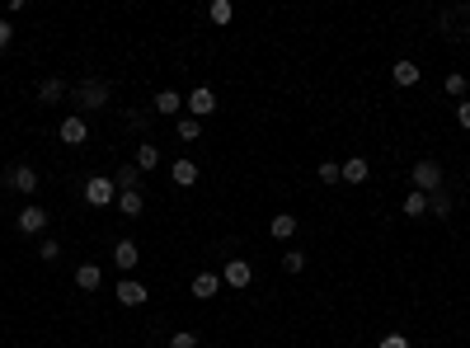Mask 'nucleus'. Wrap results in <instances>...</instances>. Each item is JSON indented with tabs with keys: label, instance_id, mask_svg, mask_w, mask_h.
Here are the masks:
<instances>
[{
	"label": "nucleus",
	"instance_id": "3",
	"mask_svg": "<svg viewBox=\"0 0 470 348\" xmlns=\"http://www.w3.org/2000/svg\"><path fill=\"white\" fill-rule=\"evenodd\" d=\"M414 189L419 193H437V189H442V165H437V160H419V165H414Z\"/></svg>",
	"mask_w": 470,
	"mask_h": 348
},
{
	"label": "nucleus",
	"instance_id": "19",
	"mask_svg": "<svg viewBox=\"0 0 470 348\" xmlns=\"http://www.w3.org/2000/svg\"><path fill=\"white\" fill-rule=\"evenodd\" d=\"M160 165V146H151V141H141V146H136V169H156Z\"/></svg>",
	"mask_w": 470,
	"mask_h": 348
},
{
	"label": "nucleus",
	"instance_id": "8",
	"mask_svg": "<svg viewBox=\"0 0 470 348\" xmlns=\"http://www.w3.org/2000/svg\"><path fill=\"white\" fill-rule=\"evenodd\" d=\"M19 231H24V236L47 231V212H43V207H24V212H19Z\"/></svg>",
	"mask_w": 470,
	"mask_h": 348
},
{
	"label": "nucleus",
	"instance_id": "15",
	"mask_svg": "<svg viewBox=\"0 0 470 348\" xmlns=\"http://www.w3.org/2000/svg\"><path fill=\"white\" fill-rule=\"evenodd\" d=\"M169 174H174V184H179V189L198 184V165H193V160H174V165H169Z\"/></svg>",
	"mask_w": 470,
	"mask_h": 348
},
{
	"label": "nucleus",
	"instance_id": "31",
	"mask_svg": "<svg viewBox=\"0 0 470 348\" xmlns=\"http://www.w3.org/2000/svg\"><path fill=\"white\" fill-rule=\"evenodd\" d=\"M10 38H14V34H10V19H0V52L10 47Z\"/></svg>",
	"mask_w": 470,
	"mask_h": 348
},
{
	"label": "nucleus",
	"instance_id": "20",
	"mask_svg": "<svg viewBox=\"0 0 470 348\" xmlns=\"http://www.w3.org/2000/svg\"><path fill=\"white\" fill-rule=\"evenodd\" d=\"M61 94H66V85H61V80H43V85H38V99H43V104H56Z\"/></svg>",
	"mask_w": 470,
	"mask_h": 348
},
{
	"label": "nucleus",
	"instance_id": "24",
	"mask_svg": "<svg viewBox=\"0 0 470 348\" xmlns=\"http://www.w3.org/2000/svg\"><path fill=\"white\" fill-rule=\"evenodd\" d=\"M207 14H212V24H231V0H212V10H207Z\"/></svg>",
	"mask_w": 470,
	"mask_h": 348
},
{
	"label": "nucleus",
	"instance_id": "14",
	"mask_svg": "<svg viewBox=\"0 0 470 348\" xmlns=\"http://www.w3.org/2000/svg\"><path fill=\"white\" fill-rule=\"evenodd\" d=\"M136 184H141V169H136V160H132V165H118V174H113V189L127 193V189H136Z\"/></svg>",
	"mask_w": 470,
	"mask_h": 348
},
{
	"label": "nucleus",
	"instance_id": "4",
	"mask_svg": "<svg viewBox=\"0 0 470 348\" xmlns=\"http://www.w3.org/2000/svg\"><path fill=\"white\" fill-rule=\"evenodd\" d=\"M56 136H61L66 146H85V136H90V123H85L80 113H71V118H61V127H56Z\"/></svg>",
	"mask_w": 470,
	"mask_h": 348
},
{
	"label": "nucleus",
	"instance_id": "28",
	"mask_svg": "<svg viewBox=\"0 0 470 348\" xmlns=\"http://www.w3.org/2000/svg\"><path fill=\"white\" fill-rule=\"evenodd\" d=\"M339 179H344L339 165H334V160H325V165H320V184H339Z\"/></svg>",
	"mask_w": 470,
	"mask_h": 348
},
{
	"label": "nucleus",
	"instance_id": "17",
	"mask_svg": "<svg viewBox=\"0 0 470 348\" xmlns=\"http://www.w3.org/2000/svg\"><path fill=\"white\" fill-rule=\"evenodd\" d=\"M216 287H221V278H216V273H198V278H193V297H202V302H207V297H216Z\"/></svg>",
	"mask_w": 470,
	"mask_h": 348
},
{
	"label": "nucleus",
	"instance_id": "1",
	"mask_svg": "<svg viewBox=\"0 0 470 348\" xmlns=\"http://www.w3.org/2000/svg\"><path fill=\"white\" fill-rule=\"evenodd\" d=\"M76 104L80 109H104V104H109V85H104V80H80L76 85Z\"/></svg>",
	"mask_w": 470,
	"mask_h": 348
},
{
	"label": "nucleus",
	"instance_id": "5",
	"mask_svg": "<svg viewBox=\"0 0 470 348\" xmlns=\"http://www.w3.org/2000/svg\"><path fill=\"white\" fill-rule=\"evenodd\" d=\"M221 282H226V287H235V292H240V287H249V282H254V269H249L245 259H231V264H226V269H221Z\"/></svg>",
	"mask_w": 470,
	"mask_h": 348
},
{
	"label": "nucleus",
	"instance_id": "32",
	"mask_svg": "<svg viewBox=\"0 0 470 348\" xmlns=\"http://www.w3.org/2000/svg\"><path fill=\"white\" fill-rule=\"evenodd\" d=\"M456 118H461V127H470V104H461V109H456Z\"/></svg>",
	"mask_w": 470,
	"mask_h": 348
},
{
	"label": "nucleus",
	"instance_id": "26",
	"mask_svg": "<svg viewBox=\"0 0 470 348\" xmlns=\"http://www.w3.org/2000/svg\"><path fill=\"white\" fill-rule=\"evenodd\" d=\"M282 269H287V273H301L306 269V254H301V249H287V254H282Z\"/></svg>",
	"mask_w": 470,
	"mask_h": 348
},
{
	"label": "nucleus",
	"instance_id": "25",
	"mask_svg": "<svg viewBox=\"0 0 470 348\" xmlns=\"http://www.w3.org/2000/svg\"><path fill=\"white\" fill-rule=\"evenodd\" d=\"M198 132H202L198 118H179V141H198Z\"/></svg>",
	"mask_w": 470,
	"mask_h": 348
},
{
	"label": "nucleus",
	"instance_id": "16",
	"mask_svg": "<svg viewBox=\"0 0 470 348\" xmlns=\"http://www.w3.org/2000/svg\"><path fill=\"white\" fill-rule=\"evenodd\" d=\"M391 80L400 85V90H409V85H419V66H414V61H395Z\"/></svg>",
	"mask_w": 470,
	"mask_h": 348
},
{
	"label": "nucleus",
	"instance_id": "22",
	"mask_svg": "<svg viewBox=\"0 0 470 348\" xmlns=\"http://www.w3.org/2000/svg\"><path fill=\"white\" fill-rule=\"evenodd\" d=\"M179 104H184V99H179L174 90H160V94H156V109H160V113H179Z\"/></svg>",
	"mask_w": 470,
	"mask_h": 348
},
{
	"label": "nucleus",
	"instance_id": "21",
	"mask_svg": "<svg viewBox=\"0 0 470 348\" xmlns=\"http://www.w3.org/2000/svg\"><path fill=\"white\" fill-rule=\"evenodd\" d=\"M428 207H433V217H451V193H428Z\"/></svg>",
	"mask_w": 470,
	"mask_h": 348
},
{
	"label": "nucleus",
	"instance_id": "13",
	"mask_svg": "<svg viewBox=\"0 0 470 348\" xmlns=\"http://www.w3.org/2000/svg\"><path fill=\"white\" fill-rule=\"evenodd\" d=\"M99 282H104L99 264H80V269H76V287H80V292H94Z\"/></svg>",
	"mask_w": 470,
	"mask_h": 348
},
{
	"label": "nucleus",
	"instance_id": "30",
	"mask_svg": "<svg viewBox=\"0 0 470 348\" xmlns=\"http://www.w3.org/2000/svg\"><path fill=\"white\" fill-rule=\"evenodd\" d=\"M381 348H409V339H404V334H386V339H381Z\"/></svg>",
	"mask_w": 470,
	"mask_h": 348
},
{
	"label": "nucleus",
	"instance_id": "18",
	"mask_svg": "<svg viewBox=\"0 0 470 348\" xmlns=\"http://www.w3.org/2000/svg\"><path fill=\"white\" fill-rule=\"evenodd\" d=\"M291 236H296V217L278 212V217H273V240H291Z\"/></svg>",
	"mask_w": 470,
	"mask_h": 348
},
{
	"label": "nucleus",
	"instance_id": "33",
	"mask_svg": "<svg viewBox=\"0 0 470 348\" xmlns=\"http://www.w3.org/2000/svg\"><path fill=\"white\" fill-rule=\"evenodd\" d=\"M466 29H470V19H466Z\"/></svg>",
	"mask_w": 470,
	"mask_h": 348
},
{
	"label": "nucleus",
	"instance_id": "10",
	"mask_svg": "<svg viewBox=\"0 0 470 348\" xmlns=\"http://www.w3.org/2000/svg\"><path fill=\"white\" fill-rule=\"evenodd\" d=\"M113 202H118V212H123V217H141V212H146V198H141V189H127V193H118Z\"/></svg>",
	"mask_w": 470,
	"mask_h": 348
},
{
	"label": "nucleus",
	"instance_id": "9",
	"mask_svg": "<svg viewBox=\"0 0 470 348\" xmlns=\"http://www.w3.org/2000/svg\"><path fill=\"white\" fill-rule=\"evenodd\" d=\"M339 174H344V184H362V179L371 174V165H367L362 156H348L344 165H339Z\"/></svg>",
	"mask_w": 470,
	"mask_h": 348
},
{
	"label": "nucleus",
	"instance_id": "27",
	"mask_svg": "<svg viewBox=\"0 0 470 348\" xmlns=\"http://www.w3.org/2000/svg\"><path fill=\"white\" fill-rule=\"evenodd\" d=\"M169 348H198V334H189V329H179V334H169Z\"/></svg>",
	"mask_w": 470,
	"mask_h": 348
},
{
	"label": "nucleus",
	"instance_id": "23",
	"mask_svg": "<svg viewBox=\"0 0 470 348\" xmlns=\"http://www.w3.org/2000/svg\"><path fill=\"white\" fill-rule=\"evenodd\" d=\"M424 207H428V193H409V198H404V212H409V217H424Z\"/></svg>",
	"mask_w": 470,
	"mask_h": 348
},
{
	"label": "nucleus",
	"instance_id": "6",
	"mask_svg": "<svg viewBox=\"0 0 470 348\" xmlns=\"http://www.w3.org/2000/svg\"><path fill=\"white\" fill-rule=\"evenodd\" d=\"M10 184H14V193H38V169L34 165H14Z\"/></svg>",
	"mask_w": 470,
	"mask_h": 348
},
{
	"label": "nucleus",
	"instance_id": "7",
	"mask_svg": "<svg viewBox=\"0 0 470 348\" xmlns=\"http://www.w3.org/2000/svg\"><path fill=\"white\" fill-rule=\"evenodd\" d=\"M189 109L198 113V123H202V118H207V113H216V94L207 90V85H198V90L189 94Z\"/></svg>",
	"mask_w": 470,
	"mask_h": 348
},
{
	"label": "nucleus",
	"instance_id": "11",
	"mask_svg": "<svg viewBox=\"0 0 470 348\" xmlns=\"http://www.w3.org/2000/svg\"><path fill=\"white\" fill-rule=\"evenodd\" d=\"M136 259H141V249L132 245V240H118V245H113V264H118V269H136Z\"/></svg>",
	"mask_w": 470,
	"mask_h": 348
},
{
	"label": "nucleus",
	"instance_id": "2",
	"mask_svg": "<svg viewBox=\"0 0 470 348\" xmlns=\"http://www.w3.org/2000/svg\"><path fill=\"white\" fill-rule=\"evenodd\" d=\"M113 198H118L113 179H104V174H90V179H85V202H90V207H109Z\"/></svg>",
	"mask_w": 470,
	"mask_h": 348
},
{
	"label": "nucleus",
	"instance_id": "12",
	"mask_svg": "<svg viewBox=\"0 0 470 348\" xmlns=\"http://www.w3.org/2000/svg\"><path fill=\"white\" fill-rule=\"evenodd\" d=\"M118 302H123V306H141L146 302V287L136 278H123V282H118Z\"/></svg>",
	"mask_w": 470,
	"mask_h": 348
},
{
	"label": "nucleus",
	"instance_id": "29",
	"mask_svg": "<svg viewBox=\"0 0 470 348\" xmlns=\"http://www.w3.org/2000/svg\"><path fill=\"white\" fill-rule=\"evenodd\" d=\"M466 90H470V80H466V76H447V94H456V99H461Z\"/></svg>",
	"mask_w": 470,
	"mask_h": 348
}]
</instances>
